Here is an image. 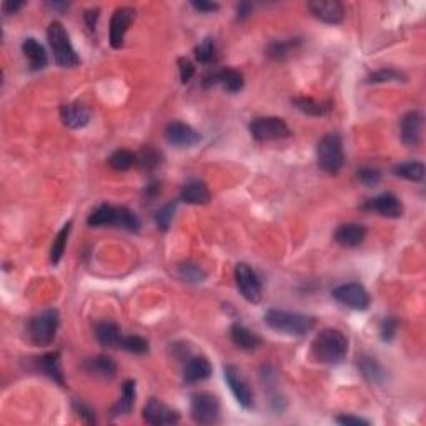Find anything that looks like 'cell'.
<instances>
[{"instance_id":"1f68e13d","label":"cell","mask_w":426,"mask_h":426,"mask_svg":"<svg viewBox=\"0 0 426 426\" xmlns=\"http://www.w3.org/2000/svg\"><path fill=\"white\" fill-rule=\"evenodd\" d=\"M396 177L409 180V181H421L425 179V165L421 162H405L398 163L393 168Z\"/></svg>"},{"instance_id":"7dc6e473","label":"cell","mask_w":426,"mask_h":426,"mask_svg":"<svg viewBox=\"0 0 426 426\" xmlns=\"http://www.w3.org/2000/svg\"><path fill=\"white\" fill-rule=\"evenodd\" d=\"M73 407H76V411L78 413V416H80L82 420L85 421V423H95L94 411L89 407H87V405L78 403V401H77V403H73Z\"/></svg>"},{"instance_id":"7c38bea8","label":"cell","mask_w":426,"mask_h":426,"mask_svg":"<svg viewBox=\"0 0 426 426\" xmlns=\"http://www.w3.org/2000/svg\"><path fill=\"white\" fill-rule=\"evenodd\" d=\"M220 84L229 94H237L243 89L245 80L243 76L235 69H215L210 73H206L204 78V87H213Z\"/></svg>"},{"instance_id":"603a6c76","label":"cell","mask_w":426,"mask_h":426,"mask_svg":"<svg viewBox=\"0 0 426 426\" xmlns=\"http://www.w3.org/2000/svg\"><path fill=\"white\" fill-rule=\"evenodd\" d=\"M22 52H24V57H26L28 62V67H30V70L37 72V70H42L47 67V64H48L47 52H45L44 45L37 42V39H34V37H28V39L24 40Z\"/></svg>"},{"instance_id":"44dd1931","label":"cell","mask_w":426,"mask_h":426,"mask_svg":"<svg viewBox=\"0 0 426 426\" xmlns=\"http://www.w3.org/2000/svg\"><path fill=\"white\" fill-rule=\"evenodd\" d=\"M212 376V365L205 357H192L184 366V382L188 384L205 382Z\"/></svg>"},{"instance_id":"30bf717a","label":"cell","mask_w":426,"mask_h":426,"mask_svg":"<svg viewBox=\"0 0 426 426\" xmlns=\"http://www.w3.org/2000/svg\"><path fill=\"white\" fill-rule=\"evenodd\" d=\"M223 375H225L227 383H229L230 391L233 393L235 400L238 401L240 407L250 409L254 407V393H251L248 383L243 380V376L240 375L238 368L233 365H227L223 368Z\"/></svg>"},{"instance_id":"9a60e30c","label":"cell","mask_w":426,"mask_h":426,"mask_svg":"<svg viewBox=\"0 0 426 426\" xmlns=\"http://www.w3.org/2000/svg\"><path fill=\"white\" fill-rule=\"evenodd\" d=\"M308 9L313 17L330 26L341 24L345 19V7L337 0H313V2H308Z\"/></svg>"},{"instance_id":"ab89813d","label":"cell","mask_w":426,"mask_h":426,"mask_svg":"<svg viewBox=\"0 0 426 426\" xmlns=\"http://www.w3.org/2000/svg\"><path fill=\"white\" fill-rule=\"evenodd\" d=\"M177 210V202H170V204L163 205L159 212L155 213V223L160 230H168L172 225L173 215Z\"/></svg>"},{"instance_id":"b9f144b4","label":"cell","mask_w":426,"mask_h":426,"mask_svg":"<svg viewBox=\"0 0 426 426\" xmlns=\"http://www.w3.org/2000/svg\"><path fill=\"white\" fill-rule=\"evenodd\" d=\"M357 179L362 181L363 185H366V187H376V185L382 181V172L370 167L360 168L357 172Z\"/></svg>"},{"instance_id":"83f0119b","label":"cell","mask_w":426,"mask_h":426,"mask_svg":"<svg viewBox=\"0 0 426 426\" xmlns=\"http://www.w3.org/2000/svg\"><path fill=\"white\" fill-rule=\"evenodd\" d=\"M118 222V206H114L110 204H102L94 210L92 213L87 218V223L90 227H105L114 225L117 227Z\"/></svg>"},{"instance_id":"74e56055","label":"cell","mask_w":426,"mask_h":426,"mask_svg":"<svg viewBox=\"0 0 426 426\" xmlns=\"http://www.w3.org/2000/svg\"><path fill=\"white\" fill-rule=\"evenodd\" d=\"M120 348L128 351V353L145 355L148 353V341L143 340L142 337H136V335H128V337H122Z\"/></svg>"},{"instance_id":"4dcf8cb0","label":"cell","mask_w":426,"mask_h":426,"mask_svg":"<svg viewBox=\"0 0 426 426\" xmlns=\"http://www.w3.org/2000/svg\"><path fill=\"white\" fill-rule=\"evenodd\" d=\"M300 45V39H290V40H275L267 47V55L272 60H287L292 55V52L295 51Z\"/></svg>"},{"instance_id":"9c48e42d","label":"cell","mask_w":426,"mask_h":426,"mask_svg":"<svg viewBox=\"0 0 426 426\" xmlns=\"http://www.w3.org/2000/svg\"><path fill=\"white\" fill-rule=\"evenodd\" d=\"M332 296L338 303L345 305L353 310H366L370 307V295H368L366 288L362 283H345L341 287L335 288Z\"/></svg>"},{"instance_id":"d6a6232c","label":"cell","mask_w":426,"mask_h":426,"mask_svg":"<svg viewBox=\"0 0 426 426\" xmlns=\"http://www.w3.org/2000/svg\"><path fill=\"white\" fill-rule=\"evenodd\" d=\"M70 230H72V222H67L64 227H62V230L57 233L55 240H53V245L51 250V262L53 265H59L62 256H64L65 251V245H67V238L70 235Z\"/></svg>"},{"instance_id":"ac0fdd59","label":"cell","mask_w":426,"mask_h":426,"mask_svg":"<svg viewBox=\"0 0 426 426\" xmlns=\"http://www.w3.org/2000/svg\"><path fill=\"white\" fill-rule=\"evenodd\" d=\"M82 370H84L85 373L95 376V378L112 380L117 375V363L110 357H107V355H98V357L87 358L85 362L82 363Z\"/></svg>"},{"instance_id":"4fadbf2b","label":"cell","mask_w":426,"mask_h":426,"mask_svg":"<svg viewBox=\"0 0 426 426\" xmlns=\"http://www.w3.org/2000/svg\"><path fill=\"white\" fill-rule=\"evenodd\" d=\"M135 19L134 7H118L115 9L110 19V45L114 48H120L123 45V39Z\"/></svg>"},{"instance_id":"4316f807","label":"cell","mask_w":426,"mask_h":426,"mask_svg":"<svg viewBox=\"0 0 426 426\" xmlns=\"http://www.w3.org/2000/svg\"><path fill=\"white\" fill-rule=\"evenodd\" d=\"M95 337L97 341L105 348H120V341H122V330L114 321H102L95 326Z\"/></svg>"},{"instance_id":"f5cc1de1","label":"cell","mask_w":426,"mask_h":426,"mask_svg":"<svg viewBox=\"0 0 426 426\" xmlns=\"http://www.w3.org/2000/svg\"><path fill=\"white\" fill-rule=\"evenodd\" d=\"M47 7L59 10V9H67L69 3H65V2H47Z\"/></svg>"},{"instance_id":"ba28073f","label":"cell","mask_w":426,"mask_h":426,"mask_svg":"<svg viewBox=\"0 0 426 426\" xmlns=\"http://www.w3.org/2000/svg\"><path fill=\"white\" fill-rule=\"evenodd\" d=\"M235 281H237V287L242 296L245 299L248 303H260L262 301V281H260L256 273L251 270L250 265L247 263H238L235 268Z\"/></svg>"},{"instance_id":"d4e9b609","label":"cell","mask_w":426,"mask_h":426,"mask_svg":"<svg viewBox=\"0 0 426 426\" xmlns=\"http://www.w3.org/2000/svg\"><path fill=\"white\" fill-rule=\"evenodd\" d=\"M230 338L233 345L243 351H255L258 346H262V338L240 323L231 325Z\"/></svg>"},{"instance_id":"8992f818","label":"cell","mask_w":426,"mask_h":426,"mask_svg":"<svg viewBox=\"0 0 426 426\" xmlns=\"http://www.w3.org/2000/svg\"><path fill=\"white\" fill-rule=\"evenodd\" d=\"M190 413L198 425H215L220 421V401L212 393H197L192 396Z\"/></svg>"},{"instance_id":"7bdbcfd3","label":"cell","mask_w":426,"mask_h":426,"mask_svg":"<svg viewBox=\"0 0 426 426\" xmlns=\"http://www.w3.org/2000/svg\"><path fill=\"white\" fill-rule=\"evenodd\" d=\"M396 330H398V320L395 317L384 318L382 326H380V333H382V340L391 341L395 338Z\"/></svg>"},{"instance_id":"e0dca14e","label":"cell","mask_w":426,"mask_h":426,"mask_svg":"<svg viewBox=\"0 0 426 426\" xmlns=\"http://www.w3.org/2000/svg\"><path fill=\"white\" fill-rule=\"evenodd\" d=\"M421 128H423V115L418 110H411L401 118L400 132L401 140L407 147L415 148L421 142Z\"/></svg>"},{"instance_id":"f546056e","label":"cell","mask_w":426,"mask_h":426,"mask_svg":"<svg viewBox=\"0 0 426 426\" xmlns=\"http://www.w3.org/2000/svg\"><path fill=\"white\" fill-rule=\"evenodd\" d=\"M360 371L371 384H383L387 380V373H384L383 366L376 362L375 358L362 357L358 362Z\"/></svg>"},{"instance_id":"5b68a950","label":"cell","mask_w":426,"mask_h":426,"mask_svg":"<svg viewBox=\"0 0 426 426\" xmlns=\"http://www.w3.org/2000/svg\"><path fill=\"white\" fill-rule=\"evenodd\" d=\"M60 317L55 308L44 310L42 313L32 318L27 325V333L35 346H48L55 340Z\"/></svg>"},{"instance_id":"60d3db41","label":"cell","mask_w":426,"mask_h":426,"mask_svg":"<svg viewBox=\"0 0 426 426\" xmlns=\"http://www.w3.org/2000/svg\"><path fill=\"white\" fill-rule=\"evenodd\" d=\"M180 276L185 281H188V283H200V281H204L206 278V273L202 270L198 265L193 263H185L180 267Z\"/></svg>"},{"instance_id":"7a4b0ae2","label":"cell","mask_w":426,"mask_h":426,"mask_svg":"<svg viewBox=\"0 0 426 426\" xmlns=\"http://www.w3.org/2000/svg\"><path fill=\"white\" fill-rule=\"evenodd\" d=\"M265 323L275 332L303 337L315 328V318L303 313L283 312V310H268L265 313Z\"/></svg>"},{"instance_id":"2e32d148","label":"cell","mask_w":426,"mask_h":426,"mask_svg":"<svg viewBox=\"0 0 426 426\" xmlns=\"http://www.w3.org/2000/svg\"><path fill=\"white\" fill-rule=\"evenodd\" d=\"M165 139H167L168 143H172L173 147L190 148L197 145L202 140V136L197 130H193L192 127L187 125V123L172 122L165 128Z\"/></svg>"},{"instance_id":"f907efd6","label":"cell","mask_w":426,"mask_h":426,"mask_svg":"<svg viewBox=\"0 0 426 426\" xmlns=\"http://www.w3.org/2000/svg\"><path fill=\"white\" fill-rule=\"evenodd\" d=\"M251 10H254V6L250 2H240L237 6V17L240 20H245L251 14Z\"/></svg>"},{"instance_id":"d590c367","label":"cell","mask_w":426,"mask_h":426,"mask_svg":"<svg viewBox=\"0 0 426 426\" xmlns=\"http://www.w3.org/2000/svg\"><path fill=\"white\" fill-rule=\"evenodd\" d=\"M368 84H383V82H407V76L396 69H380L370 73L366 78Z\"/></svg>"},{"instance_id":"cb8c5ba5","label":"cell","mask_w":426,"mask_h":426,"mask_svg":"<svg viewBox=\"0 0 426 426\" xmlns=\"http://www.w3.org/2000/svg\"><path fill=\"white\" fill-rule=\"evenodd\" d=\"M210 190L205 181L192 180L180 190V200L190 205H206L210 202Z\"/></svg>"},{"instance_id":"816d5d0a","label":"cell","mask_w":426,"mask_h":426,"mask_svg":"<svg viewBox=\"0 0 426 426\" xmlns=\"http://www.w3.org/2000/svg\"><path fill=\"white\" fill-rule=\"evenodd\" d=\"M159 192H160V184H159V181H152V184L145 188L147 198H155L157 195H159Z\"/></svg>"},{"instance_id":"3957f363","label":"cell","mask_w":426,"mask_h":426,"mask_svg":"<svg viewBox=\"0 0 426 426\" xmlns=\"http://www.w3.org/2000/svg\"><path fill=\"white\" fill-rule=\"evenodd\" d=\"M47 40L51 45L53 60L62 69H73L80 64L76 48L72 47L70 37L60 22L53 20L47 28Z\"/></svg>"},{"instance_id":"836d02e7","label":"cell","mask_w":426,"mask_h":426,"mask_svg":"<svg viewBox=\"0 0 426 426\" xmlns=\"http://www.w3.org/2000/svg\"><path fill=\"white\" fill-rule=\"evenodd\" d=\"M136 163V154L130 150H115L114 154L110 155L109 165L114 170L117 172H125L128 168H132Z\"/></svg>"},{"instance_id":"f6af8a7d","label":"cell","mask_w":426,"mask_h":426,"mask_svg":"<svg viewBox=\"0 0 426 426\" xmlns=\"http://www.w3.org/2000/svg\"><path fill=\"white\" fill-rule=\"evenodd\" d=\"M190 6H192L195 10L202 12V14H210V12H217L218 9H220V3L205 2V0H200V2H198V0H193Z\"/></svg>"},{"instance_id":"484cf974","label":"cell","mask_w":426,"mask_h":426,"mask_svg":"<svg viewBox=\"0 0 426 426\" xmlns=\"http://www.w3.org/2000/svg\"><path fill=\"white\" fill-rule=\"evenodd\" d=\"M135 382L134 380H127V382H123L122 384V395H120V398L117 403L114 405L110 409V416L112 418H118V416H127L130 415L132 409H134L135 405Z\"/></svg>"},{"instance_id":"277c9868","label":"cell","mask_w":426,"mask_h":426,"mask_svg":"<svg viewBox=\"0 0 426 426\" xmlns=\"http://www.w3.org/2000/svg\"><path fill=\"white\" fill-rule=\"evenodd\" d=\"M317 162L321 170L337 175L345 163V154H343V142L338 134H326L318 142L317 147Z\"/></svg>"},{"instance_id":"ee69618b","label":"cell","mask_w":426,"mask_h":426,"mask_svg":"<svg viewBox=\"0 0 426 426\" xmlns=\"http://www.w3.org/2000/svg\"><path fill=\"white\" fill-rule=\"evenodd\" d=\"M179 69L181 84H188L193 76H195V65H193L192 60H188L187 57H181V59H179Z\"/></svg>"},{"instance_id":"f1b7e54d","label":"cell","mask_w":426,"mask_h":426,"mask_svg":"<svg viewBox=\"0 0 426 426\" xmlns=\"http://www.w3.org/2000/svg\"><path fill=\"white\" fill-rule=\"evenodd\" d=\"M292 103L300 112L312 115V117H323L325 114L332 110V102H318L315 98L310 97H296L293 98Z\"/></svg>"},{"instance_id":"5bb4252c","label":"cell","mask_w":426,"mask_h":426,"mask_svg":"<svg viewBox=\"0 0 426 426\" xmlns=\"http://www.w3.org/2000/svg\"><path fill=\"white\" fill-rule=\"evenodd\" d=\"M143 420L147 423L154 426H163V425H173L180 420V413L172 409L170 407L159 401L157 398H152L148 403L143 407Z\"/></svg>"},{"instance_id":"6da1fadb","label":"cell","mask_w":426,"mask_h":426,"mask_svg":"<svg viewBox=\"0 0 426 426\" xmlns=\"http://www.w3.org/2000/svg\"><path fill=\"white\" fill-rule=\"evenodd\" d=\"M348 353V338L337 328H325L312 343V355L325 365H340Z\"/></svg>"},{"instance_id":"7402d4cb","label":"cell","mask_w":426,"mask_h":426,"mask_svg":"<svg viewBox=\"0 0 426 426\" xmlns=\"http://www.w3.org/2000/svg\"><path fill=\"white\" fill-rule=\"evenodd\" d=\"M37 370L42 371L45 376L53 380L55 383H59L60 387H64L65 380L64 373H62V362H60V353L59 351H51V353H45L42 357L35 360Z\"/></svg>"},{"instance_id":"f35d334b","label":"cell","mask_w":426,"mask_h":426,"mask_svg":"<svg viewBox=\"0 0 426 426\" xmlns=\"http://www.w3.org/2000/svg\"><path fill=\"white\" fill-rule=\"evenodd\" d=\"M118 229H125L128 231H139L140 230V218L132 212L127 206H118Z\"/></svg>"},{"instance_id":"d6986e66","label":"cell","mask_w":426,"mask_h":426,"mask_svg":"<svg viewBox=\"0 0 426 426\" xmlns=\"http://www.w3.org/2000/svg\"><path fill=\"white\" fill-rule=\"evenodd\" d=\"M366 238V229L360 223H343L335 231V242L346 248L362 245Z\"/></svg>"},{"instance_id":"8fae6325","label":"cell","mask_w":426,"mask_h":426,"mask_svg":"<svg viewBox=\"0 0 426 426\" xmlns=\"http://www.w3.org/2000/svg\"><path fill=\"white\" fill-rule=\"evenodd\" d=\"M363 210L366 212H375L382 217L387 218H400L403 215V204L400 202V198L395 193H382V195L370 198L365 204L362 205Z\"/></svg>"},{"instance_id":"bcb514c9","label":"cell","mask_w":426,"mask_h":426,"mask_svg":"<svg viewBox=\"0 0 426 426\" xmlns=\"http://www.w3.org/2000/svg\"><path fill=\"white\" fill-rule=\"evenodd\" d=\"M98 17H100V9H97V7H95V9H89L84 14L87 28H89L90 32H95V28H97Z\"/></svg>"},{"instance_id":"ffe728a7","label":"cell","mask_w":426,"mask_h":426,"mask_svg":"<svg viewBox=\"0 0 426 426\" xmlns=\"http://www.w3.org/2000/svg\"><path fill=\"white\" fill-rule=\"evenodd\" d=\"M60 118L69 128H84L90 122V110L82 103H65L60 107Z\"/></svg>"},{"instance_id":"681fc988","label":"cell","mask_w":426,"mask_h":426,"mask_svg":"<svg viewBox=\"0 0 426 426\" xmlns=\"http://www.w3.org/2000/svg\"><path fill=\"white\" fill-rule=\"evenodd\" d=\"M24 7V2H14V0H7V2H3L2 10L6 15L10 14H17V12Z\"/></svg>"},{"instance_id":"52a82bcc","label":"cell","mask_w":426,"mask_h":426,"mask_svg":"<svg viewBox=\"0 0 426 426\" xmlns=\"http://www.w3.org/2000/svg\"><path fill=\"white\" fill-rule=\"evenodd\" d=\"M250 134L258 142L281 140L292 135L290 127L280 117H256L250 123Z\"/></svg>"},{"instance_id":"e575fe53","label":"cell","mask_w":426,"mask_h":426,"mask_svg":"<svg viewBox=\"0 0 426 426\" xmlns=\"http://www.w3.org/2000/svg\"><path fill=\"white\" fill-rule=\"evenodd\" d=\"M136 163L143 168V170H155L160 163H162V155L154 147H143L142 150L136 154Z\"/></svg>"},{"instance_id":"8d00e7d4","label":"cell","mask_w":426,"mask_h":426,"mask_svg":"<svg viewBox=\"0 0 426 426\" xmlns=\"http://www.w3.org/2000/svg\"><path fill=\"white\" fill-rule=\"evenodd\" d=\"M195 59L200 64H212L217 59V48H215V40L212 37H206L195 47Z\"/></svg>"},{"instance_id":"c3c4849f","label":"cell","mask_w":426,"mask_h":426,"mask_svg":"<svg viewBox=\"0 0 426 426\" xmlns=\"http://www.w3.org/2000/svg\"><path fill=\"white\" fill-rule=\"evenodd\" d=\"M335 421L340 425H355V426H360V425H370V421L368 420H363V418L360 416H351V415H341V416H337L335 418Z\"/></svg>"}]
</instances>
